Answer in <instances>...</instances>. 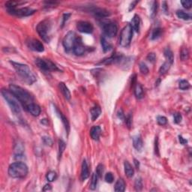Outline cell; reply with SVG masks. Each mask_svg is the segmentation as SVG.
Returning <instances> with one entry per match:
<instances>
[{
    "mask_svg": "<svg viewBox=\"0 0 192 192\" xmlns=\"http://www.w3.org/2000/svg\"><path fill=\"white\" fill-rule=\"evenodd\" d=\"M162 9H163V11H164V12H165V14H167L168 7H167V2H163Z\"/></svg>",
    "mask_w": 192,
    "mask_h": 192,
    "instance_id": "obj_51",
    "label": "cell"
},
{
    "mask_svg": "<svg viewBox=\"0 0 192 192\" xmlns=\"http://www.w3.org/2000/svg\"><path fill=\"white\" fill-rule=\"evenodd\" d=\"M66 147V144L63 141V140H59V154H58V157H59V159H60L62 155H63V152H64L65 149Z\"/></svg>",
    "mask_w": 192,
    "mask_h": 192,
    "instance_id": "obj_32",
    "label": "cell"
},
{
    "mask_svg": "<svg viewBox=\"0 0 192 192\" xmlns=\"http://www.w3.org/2000/svg\"><path fill=\"white\" fill-rule=\"evenodd\" d=\"M133 146L137 151H141L143 146V143L140 135H136L133 137Z\"/></svg>",
    "mask_w": 192,
    "mask_h": 192,
    "instance_id": "obj_19",
    "label": "cell"
},
{
    "mask_svg": "<svg viewBox=\"0 0 192 192\" xmlns=\"http://www.w3.org/2000/svg\"><path fill=\"white\" fill-rule=\"evenodd\" d=\"M157 8H158V3L157 2L155 1V2H152V6H151V8H150V16L152 19L155 17L156 14H157Z\"/></svg>",
    "mask_w": 192,
    "mask_h": 192,
    "instance_id": "obj_36",
    "label": "cell"
},
{
    "mask_svg": "<svg viewBox=\"0 0 192 192\" xmlns=\"http://www.w3.org/2000/svg\"><path fill=\"white\" fill-rule=\"evenodd\" d=\"M46 178H47V180L48 182H52L53 181H55L57 178V174L56 173L55 171H49L47 173V176H46Z\"/></svg>",
    "mask_w": 192,
    "mask_h": 192,
    "instance_id": "obj_35",
    "label": "cell"
},
{
    "mask_svg": "<svg viewBox=\"0 0 192 192\" xmlns=\"http://www.w3.org/2000/svg\"><path fill=\"white\" fill-rule=\"evenodd\" d=\"M140 71L143 75H147L149 73V68L145 63H141L140 64Z\"/></svg>",
    "mask_w": 192,
    "mask_h": 192,
    "instance_id": "obj_39",
    "label": "cell"
},
{
    "mask_svg": "<svg viewBox=\"0 0 192 192\" xmlns=\"http://www.w3.org/2000/svg\"><path fill=\"white\" fill-rule=\"evenodd\" d=\"M105 181L108 183H112L113 182V180H114V177H113V175L112 173H107V174L105 175Z\"/></svg>",
    "mask_w": 192,
    "mask_h": 192,
    "instance_id": "obj_42",
    "label": "cell"
},
{
    "mask_svg": "<svg viewBox=\"0 0 192 192\" xmlns=\"http://www.w3.org/2000/svg\"><path fill=\"white\" fill-rule=\"evenodd\" d=\"M137 3H138V2H137V1H134V2H132V3H131V5H130V7H129V11H132V10H133V9L134 8L135 5H137Z\"/></svg>",
    "mask_w": 192,
    "mask_h": 192,
    "instance_id": "obj_53",
    "label": "cell"
},
{
    "mask_svg": "<svg viewBox=\"0 0 192 192\" xmlns=\"http://www.w3.org/2000/svg\"><path fill=\"white\" fill-rule=\"evenodd\" d=\"M77 29L82 33H92L93 32V26L91 23L87 21H79L77 23Z\"/></svg>",
    "mask_w": 192,
    "mask_h": 192,
    "instance_id": "obj_12",
    "label": "cell"
},
{
    "mask_svg": "<svg viewBox=\"0 0 192 192\" xmlns=\"http://www.w3.org/2000/svg\"><path fill=\"white\" fill-rule=\"evenodd\" d=\"M157 122L158 123V125H165L167 123V120L165 116H158L157 118Z\"/></svg>",
    "mask_w": 192,
    "mask_h": 192,
    "instance_id": "obj_41",
    "label": "cell"
},
{
    "mask_svg": "<svg viewBox=\"0 0 192 192\" xmlns=\"http://www.w3.org/2000/svg\"><path fill=\"white\" fill-rule=\"evenodd\" d=\"M181 3H182V6H183L185 8L189 9L191 8L192 5V2L191 1H188V0H185V1H181Z\"/></svg>",
    "mask_w": 192,
    "mask_h": 192,
    "instance_id": "obj_45",
    "label": "cell"
},
{
    "mask_svg": "<svg viewBox=\"0 0 192 192\" xmlns=\"http://www.w3.org/2000/svg\"><path fill=\"white\" fill-rule=\"evenodd\" d=\"M133 36V29L131 24H128L123 28L120 38V44L122 47H126L131 43Z\"/></svg>",
    "mask_w": 192,
    "mask_h": 192,
    "instance_id": "obj_6",
    "label": "cell"
},
{
    "mask_svg": "<svg viewBox=\"0 0 192 192\" xmlns=\"http://www.w3.org/2000/svg\"><path fill=\"white\" fill-rule=\"evenodd\" d=\"M170 65H171V64H170V63H168L167 61L165 62V63L161 66V68H160L159 69L160 74H161V75H164V74L167 72V71H169V69H170Z\"/></svg>",
    "mask_w": 192,
    "mask_h": 192,
    "instance_id": "obj_33",
    "label": "cell"
},
{
    "mask_svg": "<svg viewBox=\"0 0 192 192\" xmlns=\"http://www.w3.org/2000/svg\"><path fill=\"white\" fill-rule=\"evenodd\" d=\"M125 182L122 179H119L115 185V191L123 192L125 190Z\"/></svg>",
    "mask_w": 192,
    "mask_h": 192,
    "instance_id": "obj_25",
    "label": "cell"
},
{
    "mask_svg": "<svg viewBox=\"0 0 192 192\" xmlns=\"http://www.w3.org/2000/svg\"><path fill=\"white\" fill-rule=\"evenodd\" d=\"M122 55H115L111 57L107 58V59H104L103 61L101 62L100 64H104V65H111V64H114V63H120V61L122 60Z\"/></svg>",
    "mask_w": 192,
    "mask_h": 192,
    "instance_id": "obj_16",
    "label": "cell"
},
{
    "mask_svg": "<svg viewBox=\"0 0 192 192\" xmlns=\"http://www.w3.org/2000/svg\"><path fill=\"white\" fill-rule=\"evenodd\" d=\"M118 116H119V118L121 119V120H124V113H123L122 110H119V112H118Z\"/></svg>",
    "mask_w": 192,
    "mask_h": 192,
    "instance_id": "obj_54",
    "label": "cell"
},
{
    "mask_svg": "<svg viewBox=\"0 0 192 192\" xmlns=\"http://www.w3.org/2000/svg\"><path fill=\"white\" fill-rule=\"evenodd\" d=\"M125 123H126L127 126H128V128H131V126H132V113H130V114L128 115V116L126 117V119H125Z\"/></svg>",
    "mask_w": 192,
    "mask_h": 192,
    "instance_id": "obj_47",
    "label": "cell"
},
{
    "mask_svg": "<svg viewBox=\"0 0 192 192\" xmlns=\"http://www.w3.org/2000/svg\"><path fill=\"white\" fill-rule=\"evenodd\" d=\"M89 177V166L87 164V161L84 160L82 164L81 167V174H80V177H81L82 181L87 179L88 177Z\"/></svg>",
    "mask_w": 192,
    "mask_h": 192,
    "instance_id": "obj_18",
    "label": "cell"
},
{
    "mask_svg": "<svg viewBox=\"0 0 192 192\" xmlns=\"http://www.w3.org/2000/svg\"><path fill=\"white\" fill-rule=\"evenodd\" d=\"M164 53H165V56L168 63H170L171 65L173 64V60H174V56H173V53L172 52V50L169 48H167L165 49Z\"/></svg>",
    "mask_w": 192,
    "mask_h": 192,
    "instance_id": "obj_28",
    "label": "cell"
},
{
    "mask_svg": "<svg viewBox=\"0 0 192 192\" xmlns=\"http://www.w3.org/2000/svg\"><path fill=\"white\" fill-rule=\"evenodd\" d=\"M42 140H43V143L45 144L46 146H51L53 145V140H51V138L48 137H42Z\"/></svg>",
    "mask_w": 192,
    "mask_h": 192,
    "instance_id": "obj_43",
    "label": "cell"
},
{
    "mask_svg": "<svg viewBox=\"0 0 192 192\" xmlns=\"http://www.w3.org/2000/svg\"><path fill=\"white\" fill-rule=\"evenodd\" d=\"M9 14L12 15L18 16V17H28L35 12H36V10L30 8H9L8 9Z\"/></svg>",
    "mask_w": 192,
    "mask_h": 192,
    "instance_id": "obj_9",
    "label": "cell"
},
{
    "mask_svg": "<svg viewBox=\"0 0 192 192\" xmlns=\"http://www.w3.org/2000/svg\"><path fill=\"white\" fill-rule=\"evenodd\" d=\"M59 89H60L61 92L63 93V95H64V97L67 100H70L71 99V92H70L69 89L66 87V85L64 83H60L59 84Z\"/></svg>",
    "mask_w": 192,
    "mask_h": 192,
    "instance_id": "obj_22",
    "label": "cell"
},
{
    "mask_svg": "<svg viewBox=\"0 0 192 192\" xmlns=\"http://www.w3.org/2000/svg\"><path fill=\"white\" fill-rule=\"evenodd\" d=\"M140 17H139L137 14H135L134 16V18L132 20V23H131V26H132L133 30H134L135 32H138L139 30H140Z\"/></svg>",
    "mask_w": 192,
    "mask_h": 192,
    "instance_id": "obj_23",
    "label": "cell"
},
{
    "mask_svg": "<svg viewBox=\"0 0 192 192\" xmlns=\"http://www.w3.org/2000/svg\"><path fill=\"white\" fill-rule=\"evenodd\" d=\"M41 122L43 125H48V121H47V120H42V121Z\"/></svg>",
    "mask_w": 192,
    "mask_h": 192,
    "instance_id": "obj_56",
    "label": "cell"
},
{
    "mask_svg": "<svg viewBox=\"0 0 192 192\" xmlns=\"http://www.w3.org/2000/svg\"><path fill=\"white\" fill-rule=\"evenodd\" d=\"M10 63L12 65L13 68L15 69L16 72L18 73V75L26 83L32 85V83L36 81V77H35V74L32 72L31 68L27 65L11 62V61L10 62Z\"/></svg>",
    "mask_w": 192,
    "mask_h": 192,
    "instance_id": "obj_1",
    "label": "cell"
},
{
    "mask_svg": "<svg viewBox=\"0 0 192 192\" xmlns=\"http://www.w3.org/2000/svg\"><path fill=\"white\" fill-rule=\"evenodd\" d=\"M77 40V38L75 32H68L64 37L63 41V47H64L65 51L69 52V51L72 50L75 47Z\"/></svg>",
    "mask_w": 192,
    "mask_h": 192,
    "instance_id": "obj_7",
    "label": "cell"
},
{
    "mask_svg": "<svg viewBox=\"0 0 192 192\" xmlns=\"http://www.w3.org/2000/svg\"><path fill=\"white\" fill-rule=\"evenodd\" d=\"M70 16H71V14H68V13H66V14H63V26L64 25L65 23L66 22V21L68 20V18H70Z\"/></svg>",
    "mask_w": 192,
    "mask_h": 192,
    "instance_id": "obj_49",
    "label": "cell"
},
{
    "mask_svg": "<svg viewBox=\"0 0 192 192\" xmlns=\"http://www.w3.org/2000/svg\"><path fill=\"white\" fill-rule=\"evenodd\" d=\"M101 134V129L98 125L93 126L90 130V135L94 140H98L100 138Z\"/></svg>",
    "mask_w": 192,
    "mask_h": 192,
    "instance_id": "obj_20",
    "label": "cell"
},
{
    "mask_svg": "<svg viewBox=\"0 0 192 192\" xmlns=\"http://www.w3.org/2000/svg\"><path fill=\"white\" fill-rule=\"evenodd\" d=\"M35 63L39 68L44 71H56L59 70L57 66L49 59L38 58L35 60Z\"/></svg>",
    "mask_w": 192,
    "mask_h": 192,
    "instance_id": "obj_8",
    "label": "cell"
},
{
    "mask_svg": "<svg viewBox=\"0 0 192 192\" xmlns=\"http://www.w3.org/2000/svg\"><path fill=\"white\" fill-rule=\"evenodd\" d=\"M103 173H104V166L102 165H98L96 168V174H97L98 177L101 178Z\"/></svg>",
    "mask_w": 192,
    "mask_h": 192,
    "instance_id": "obj_40",
    "label": "cell"
},
{
    "mask_svg": "<svg viewBox=\"0 0 192 192\" xmlns=\"http://www.w3.org/2000/svg\"><path fill=\"white\" fill-rule=\"evenodd\" d=\"M161 33H162V30H161V28H155L152 31V35H151V39L152 40L158 39L161 35Z\"/></svg>",
    "mask_w": 192,
    "mask_h": 192,
    "instance_id": "obj_31",
    "label": "cell"
},
{
    "mask_svg": "<svg viewBox=\"0 0 192 192\" xmlns=\"http://www.w3.org/2000/svg\"><path fill=\"white\" fill-rule=\"evenodd\" d=\"M92 12L93 13L94 15L100 18H107L110 15V12L108 11L101 8H94L92 10Z\"/></svg>",
    "mask_w": 192,
    "mask_h": 192,
    "instance_id": "obj_15",
    "label": "cell"
},
{
    "mask_svg": "<svg viewBox=\"0 0 192 192\" xmlns=\"http://www.w3.org/2000/svg\"><path fill=\"white\" fill-rule=\"evenodd\" d=\"M180 58H181V60L182 61H186L189 58V52L187 48H182L181 50V52H180Z\"/></svg>",
    "mask_w": 192,
    "mask_h": 192,
    "instance_id": "obj_34",
    "label": "cell"
},
{
    "mask_svg": "<svg viewBox=\"0 0 192 192\" xmlns=\"http://www.w3.org/2000/svg\"><path fill=\"white\" fill-rule=\"evenodd\" d=\"M177 16L179 18H180V19H182V20H190L191 18V17L190 14H188V13H186V12H185V11H182V10L177 11Z\"/></svg>",
    "mask_w": 192,
    "mask_h": 192,
    "instance_id": "obj_29",
    "label": "cell"
},
{
    "mask_svg": "<svg viewBox=\"0 0 192 192\" xmlns=\"http://www.w3.org/2000/svg\"><path fill=\"white\" fill-rule=\"evenodd\" d=\"M134 163L136 168H137V169H139V168H140V162H139L138 160L135 159L134 158Z\"/></svg>",
    "mask_w": 192,
    "mask_h": 192,
    "instance_id": "obj_55",
    "label": "cell"
},
{
    "mask_svg": "<svg viewBox=\"0 0 192 192\" xmlns=\"http://www.w3.org/2000/svg\"><path fill=\"white\" fill-rule=\"evenodd\" d=\"M147 60L150 63H155L156 60V55L154 53H150L148 54L147 57H146Z\"/></svg>",
    "mask_w": 192,
    "mask_h": 192,
    "instance_id": "obj_44",
    "label": "cell"
},
{
    "mask_svg": "<svg viewBox=\"0 0 192 192\" xmlns=\"http://www.w3.org/2000/svg\"><path fill=\"white\" fill-rule=\"evenodd\" d=\"M173 118H174V122L175 123H177V124H179V123L181 122V121H182V115L180 114V113H175L174 115H173Z\"/></svg>",
    "mask_w": 192,
    "mask_h": 192,
    "instance_id": "obj_46",
    "label": "cell"
},
{
    "mask_svg": "<svg viewBox=\"0 0 192 192\" xmlns=\"http://www.w3.org/2000/svg\"><path fill=\"white\" fill-rule=\"evenodd\" d=\"M26 110L29 113H30L32 116H38L41 113V107L39 105L35 103H31V104H28L26 107Z\"/></svg>",
    "mask_w": 192,
    "mask_h": 192,
    "instance_id": "obj_14",
    "label": "cell"
},
{
    "mask_svg": "<svg viewBox=\"0 0 192 192\" xmlns=\"http://www.w3.org/2000/svg\"><path fill=\"white\" fill-rule=\"evenodd\" d=\"M36 30L41 38L45 42L48 43L50 41V30H51L50 21L47 19L40 22L37 26Z\"/></svg>",
    "mask_w": 192,
    "mask_h": 192,
    "instance_id": "obj_5",
    "label": "cell"
},
{
    "mask_svg": "<svg viewBox=\"0 0 192 192\" xmlns=\"http://www.w3.org/2000/svg\"><path fill=\"white\" fill-rule=\"evenodd\" d=\"M134 188L136 191H140L143 188V181L141 178H137L134 182Z\"/></svg>",
    "mask_w": 192,
    "mask_h": 192,
    "instance_id": "obj_38",
    "label": "cell"
},
{
    "mask_svg": "<svg viewBox=\"0 0 192 192\" xmlns=\"http://www.w3.org/2000/svg\"><path fill=\"white\" fill-rule=\"evenodd\" d=\"M1 93H2L3 98H5V100L6 101V102L8 103L9 107H10L11 110L15 114H20L21 112V108L19 103H18L19 101L17 99V98H16L9 90L2 89Z\"/></svg>",
    "mask_w": 192,
    "mask_h": 192,
    "instance_id": "obj_4",
    "label": "cell"
},
{
    "mask_svg": "<svg viewBox=\"0 0 192 192\" xmlns=\"http://www.w3.org/2000/svg\"><path fill=\"white\" fill-rule=\"evenodd\" d=\"M90 113H91V117H92V121H95L97 120L98 118L99 117V116L101 113V107L98 105L94 106L93 107L91 108L90 110Z\"/></svg>",
    "mask_w": 192,
    "mask_h": 192,
    "instance_id": "obj_21",
    "label": "cell"
},
{
    "mask_svg": "<svg viewBox=\"0 0 192 192\" xmlns=\"http://www.w3.org/2000/svg\"><path fill=\"white\" fill-rule=\"evenodd\" d=\"M98 184V176L96 173H93L92 176V179H91V182H90V189L91 190H95L97 187Z\"/></svg>",
    "mask_w": 192,
    "mask_h": 192,
    "instance_id": "obj_30",
    "label": "cell"
},
{
    "mask_svg": "<svg viewBox=\"0 0 192 192\" xmlns=\"http://www.w3.org/2000/svg\"><path fill=\"white\" fill-rule=\"evenodd\" d=\"M28 174V167L23 162L13 163L8 167V175L16 179L24 178Z\"/></svg>",
    "mask_w": 192,
    "mask_h": 192,
    "instance_id": "obj_3",
    "label": "cell"
},
{
    "mask_svg": "<svg viewBox=\"0 0 192 192\" xmlns=\"http://www.w3.org/2000/svg\"><path fill=\"white\" fill-rule=\"evenodd\" d=\"M134 95L136 98L138 99L142 98L143 97V89L142 86L137 83L134 87Z\"/></svg>",
    "mask_w": 192,
    "mask_h": 192,
    "instance_id": "obj_26",
    "label": "cell"
},
{
    "mask_svg": "<svg viewBox=\"0 0 192 192\" xmlns=\"http://www.w3.org/2000/svg\"><path fill=\"white\" fill-rule=\"evenodd\" d=\"M51 190H52V187H51V185H49V184L45 185L43 188L44 191H51Z\"/></svg>",
    "mask_w": 192,
    "mask_h": 192,
    "instance_id": "obj_52",
    "label": "cell"
},
{
    "mask_svg": "<svg viewBox=\"0 0 192 192\" xmlns=\"http://www.w3.org/2000/svg\"><path fill=\"white\" fill-rule=\"evenodd\" d=\"M26 44H27L28 47L31 49L32 50H34V51L41 53L44 52V45L42 44L41 42H40L37 39H35V38L29 39Z\"/></svg>",
    "mask_w": 192,
    "mask_h": 192,
    "instance_id": "obj_11",
    "label": "cell"
},
{
    "mask_svg": "<svg viewBox=\"0 0 192 192\" xmlns=\"http://www.w3.org/2000/svg\"><path fill=\"white\" fill-rule=\"evenodd\" d=\"M103 31L107 36L110 38L115 37L117 34L118 28L115 23H107L103 26Z\"/></svg>",
    "mask_w": 192,
    "mask_h": 192,
    "instance_id": "obj_10",
    "label": "cell"
},
{
    "mask_svg": "<svg viewBox=\"0 0 192 192\" xmlns=\"http://www.w3.org/2000/svg\"><path fill=\"white\" fill-rule=\"evenodd\" d=\"M86 50H87V48H86L85 46L83 45L81 38H77V40L76 43H75V47L73 48V52H74V53L77 56H82L85 53Z\"/></svg>",
    "mask_w": 192,
    "mask_h": 192,
    "instance_id": "obj_13",
    "label": "cell"
},
{
    "mask_svg": "<svg viewBox=\"0 0 192 192\" xmlns=\"http://www.w3.org/2000/svg\"><path fill=\"white\" fill-rule=\"evenodd\" d=\"M191 85L190 83H188V81L185 80H182L179 82V87L180 89L182 90H185V89H188L190 88Z\"/></svg>",
    "mask_w": 192,
    "mask_h": 192,
    "instance_id": "obj_37",
    "label": "cell"
},
{
    "mask_svg": "<svg viewBox=\"0 0 192 192\" xmlns=\"http://www.w3.org/2000/svg\"><path fill=\"white\" fill-rule=\"evenodd\" d=\"M9 91L17 98V99L21 104H23L25 108L28 104L33 102V97L31 94L27 92L26 89H23L22 87H18L14 84H11L9 86Z\"/></svg>",
    "mask_w": 192,
    "mask_h": 192,
    "instance_id": "obj_2",
    "label": "cell"
},
{
    "mask_svg": "<svg viewBox=\"0 0 192 192\" xmlns=\"http://www.w3.org/2000/svg\"><path fill=\"white\" fill-rule=\"evenodd\" d=\"M55 112L56 113V115L59 117V119L62 120V122H63V124L64 125L65 128L66 130V132L68 134L70 131V126H69V122L68 121L67 118L63 114V113L61 112V111H59V110L57 109V107H55Z\"/></svg>",
    "mask_w": 192,
    "mask_h": 192,
    "instance_id": "obj_17",
    "label": "cell"
},
{
    "mask_svg": "<svg viewBox=\"0 0 192 192\" xmlns=\"http://www.w3.org/2000/svg\"><path fill=\"white\" fill-rule=\"evenodd\" d=\"M124 168H125V175L128 178H132L133 177L134 174V170L132 166L130 165V163L128 161H125L124 163Z\"/></svg>",
    "mask_w": 192,
    "mask_h": 192,
    "instance_id": "obj_24",
    "label": "cell"
},
{
    "mask_svg": "<svg viewBox=\"0 0 192 192\" xmlns=\"http://www.w3.org/2000/svg\"><path fill=\"white\" fill-rule=\"evenodd\" d=\"M155 153L158 156H159V147H158V139L156 137L155 141Z\"/></svg>",
    "mask_w": 192,
    "mask_h": 192,
    "instance_id": "obj_48",
    "label": "cell"
},
{
    "mask_svg": "<svg viewBox=\"0 0 192 192\" xmlns=\"http://www.w3.org/2000/svg\"><path fill=\"white\" fill-rule=\"evenodd\" d=\"M179 140L180 143L182 144V145H185V144H187V143H188L187 140H185L184 137H182V136H180V135L179 136Z\"/></svg>",
    "mask_w": 192,
    "mask_h": 192,
    "instance_id": "obj_50",
    "label": "cell"
},
{
    "mask_svg": "<svg viewBox=\"0 0 192 192\" xmlns=\"http://www.w3.org/2000/svg\"><path fill=\"white\" fill-rule=\"evenodd\" d=\"M101 46H102V49L104 50V52L106 53L107 51L111 50L112 48V46H111L110 44L107 41V39H106L104 37H101Z\"/></svg>",
    "mask_w": 192,
    "mask_h": 192,
    "instance_id": "obj_27",
    "label": "cell"
}]
</instances>
